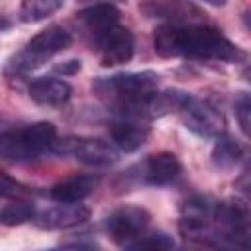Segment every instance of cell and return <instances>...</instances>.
Segmentation results:
<instances>
[{"instance_id": "cell-1", "label": "cell", "mask_w": 251, "mask_h": 251, "mask_svg": "<svg viewBox=\"0 0 251 251\" xmlns=\"http://www.w3.org/2000/svg\"><path fill=\"white\" fill-rule=\"evenodd\" d=\"M155 53L163 59L202 63H245L247 53L210 24H161L153 33Z\"/></svg>"}, {"instance_id": "cell-2", "label": "cell", "mask_w": 251, "mask_h": 251, "mask_svg": "<svg viewBox=\"0 0 251 251\" xmlns=\"http://www.w3.org/2000/svg\"><path fill=\"white\" fill-rule=\"evenodd\" d=\"M92 90L98 98L108 102L118 116L149 122L147 104L159 90V75L155 71H135L98 76L92 82Z\"/></svg>"}, {"instance_id": "cell-3", "label": "cell", "mask_w": 251, "mask_h": 251, "mask_svg": "<svg viewBox=\"0 0 251 251\" xmlns=\"http://www.w3.org/2000/svg\"><path fill=\"white\" fill-rule=\"evenodd\" d=\"M57 139V127L51 122H33L22 127L0 131V159L12 163H29L45 153Z\"/></svg>"}, {"instance_id": "cell-4", "label": "cell", "mask_w": 251, "mask_h": 251, "mask_svg": "<svg viewBox=\"0 0 251 251\" xmlns=\"http://www.w3.org/2000/svg\"><path fill=\"white\" fill-rule=\"evenodd\" d=\"M73 43L71 33L63 27V25H47L45 29L37 31L22 51H18L10 61H8V75L12 76H20L25 75L37 67H41L45 61H49L51 57L63 53L65 49H69Z\"/></svg>"}, {"instance_id": "cell-5", "label": "cell", "mask_w": 251, "mask_h": 251, "mask_svg": "<svg viewBox=\"0 0 251 251\" xmlns=\"http://www.w3.org/2000/svg\"><path fill=\"white\" fill-rule=\"evenodd\" d=\"M182 175L180 159L171 151H159L124 171V186H171Z\"/></svg>"}, {"instance_id": "cell-6", "label": "cell", "mask_w": 251, "mask_h": 251, "mask_svg": "<svg viewBox=\"0 0 251 251\" xmlns=\"http://www.w3.org/2000/svg\"><path fill=\"white\" fill-rule=\"evenodd\" d=\"M51 153L71 155L90 167H108L120 159V151L110 141H104L100 137H57L51 147Z\"/></svg>"}, {"instance_id": "cell-7", "label": "cell", "mask_w": 251, "mask_h": 251, "mask_svg": "<svg viewBox=\"0 0 251 251\" xmlns=\"http://www.w3.org/2000/svg\"><path fill=\"white\" fill-rule=\"evenodd\" d=\"M216 200L204 194H192L186 198L180 206V231L184 237H190L192 241L206 243V237L210 235L214 214H216Z\"/></svg>"}, {"instance_id": "cell-8", "label": "cell", "mask_w": 251, "mask_h": 251, "mask_svg": "<svg viewBox=\"0 0 251 251\" xmlns=\"http://www.w3.org/2000/svg\"><path fill=\"white\" fill-rule=\"evenodd\" d=\"M180 118L184 127L202 139H216L218 135L226 133L224 114L208 100L190 96L186 106L180 110Z\"/></svg>"}, {"instance_id": "cell-9", "label": "cell", "mask_w": 251, "mask_h": 251, "mask_svg": "<svg viewBox=\"0 0 251 251\" xmlns=\"http://www.w3.org/2000/svg\"><path fill=\"white\" fill-rule=\"evenodd\" d=\"M149 224H151V214L145 208L127 204V206L116 208L106 216L104 229L114 243L126 245L135 237H139L143 231H147Z\"/></svg>"}, {"instance_id": "cell-10", "label": "cell", "mask_w": 251, "mask_h": 251, "mask_svg": "<svg viewBox=\"0 0 251 251\" xmlns=\"http://www.w3.org/2000/svg\"><path fill=\"white\" fill-rule=\"evenodd\" d=\"M92 45L100 55V61L104 67H116L129 63L135 53V35L124 27L122 24H116L98 35L92 37Z\"/></svg>"}, {"instance_id": "cell-11", "label": "cell", "mask_w": 251, "mask_h": 251, "mask_svg": "<svg viewBox=\"0 0 251 251\" xmlns=\"http://www.w3.org/2000/svg\"><path fill=\"white\" fill-rule=\"evenodd\" d=\"M108 133H110V143L118 151L133 153L147 143V139L151 135V127H149V122H145V120L118 116L110 124Z\"/></svg>"}, {"instance_id": "cell-12", "label": "cell", "mask_w": 251, "mask_h": 251, "mask_svg": "<svg viewBox=\"0 0 251 251\" xmlns=\"http://www.w3.org/2000/svg\"><path fill=\"white\" fill-rule=\"evenodd\" d=\"M90 210L84 204H55L35 214L33 224L41 229H71L84 224Z\"/></svg>"}, {"instance_id": "cell-13", "label": "cell", "mask_w": 251, "mask_h": 251, "mask_svg": "<svg viewBox=\"0 0 251 251\" xmlns=\"http://www.w3.org/2000/svg\"><path fill=\"white\" fill-rule=\"evenodd\" d=\"M100 184L98 175H73L49 188V198L57 204H80Z\"/></svg>"}, {"instance_id": "cell-14", "label": "cell", "mask_w": 251, "mask_h": 251, "mask_svg": "<svg viewBox=\"0 0 251 251\" xmlns=\"http://www.w3.org/2000/svg\"><path fill=\"white\" fill-rule=\"evenodd\" d=\"M139 10L147 18L165 20V24H196L202 20V12L192 2H143Z\"/></svg>"}, {"instance_id": "cell-15", "label": "cell", "mask_w": 251, "mask_h": 251, "mask_svg": "<svg viewBox=\"0 0 251 251\" xmlns=\"http://www.w3.org/2000/svg\"><path fill=\"white\" fill-rule=\"evenodd\" d=\"M29 98L39 104V106H49V108H57L69 102L73 88L69 82H65L63 78L57 76H39L35 80L29 82L27 86Z\"/></svg>"}, {"instance_id": "cell-16", "label": "cell", "mask_w": 251, "mask_h": 251, "mask_svg": "<svg viewBox=\"0 0 251 251\" xmlns=\"http://www.w3.org/2000/svg\"><path fill=\"white\" fill-rule=\"evenodd\" d=\"M120 16H122V12L118 10V6L104 4V2L90 4V6H86V8H82L78 12V20L84 24V27L90 33V37H94L100 31L120 24Z\"/></svg>"}, {"instance_id": "cell-17", "label": "cell", "mask_w": 251, "mask_h": 251, "mask_svg": "<svg viewBox=\"0 0 251 251\" xmlns=\"http://www.w3.org/2000/svg\"><path fill=\"white\" fill-rule=\"evenodd\" d=\"M245 157V149L243 145L233 137L229 135L227 131L218 135L214 139V147H212V163L218 167V169H224V171H229V169H235Z\"/></svg>"}, {"instance_id": "cell-18", "label": "cell", "mask_w": 251, "mask_h": 251, "mask_svg": "<svg viewBox=\"0 0 251 251\" xmlns=\"http://www.w3.org/2000/svg\"><path fill=\"white\" fill-rule=\"evenodd\" d=\"M192 94L184 92V90H178V88H167V90H157L149 104H147V118L153 120V118H161V116H167V114H173V112H178L186 106V102L190 100Z\"/></svg>"}, {"instance_id": "cell-19", "label": "cell", "mask_w": 251, "mask_h": 251, "mask_svg": "<svg viewBox=\"0 0 251 251\" xmlns=\"http://www.w3.org/2000/svg\"><path fill=\"white\" fill-rule=\"evenodd\" d=\"M35 214H37L35 204L18 198V200H12L0 208V224L6 227H16V226H22L25 222H33Z\"/></svg>"}, {"instance_id": "cell-20", "label": "cell", "mask_w": 251, "mask_h": 251, "mask_svg": "<svg viewBox=\"0 0 251 251\" xmlns=\"http://www.w3.org/2000/svg\"><path fill=\"white\" fill-rule=\"evenodd\" d=\"M122 247L124 251H175V241L165 231H143Z\"/></svg>"}, {"instance_id": "cell-21", "label": "cell", "mask_w": 251, "mask_h": 251, "mask_svg": "<svg viewBox=\"0 0 251 251\" xmlns=\"http://www.w3.org/2000/svg\"><path fill=\"white\" fill-rule=\"evenodd\" d=\"M63 6L61 0H25L20 4V20L24 24H35L53 16Z\"/></svg>"}, {"instance_id": "cell-22", "label": "cell", "mask_w": 251, "mask_h": 251, "mask_svg": "<svg viewBox=\"0 0 251 251\" xmlns=\"http://www.w3.org/2000/svg\"><path fill=\"white\" fill-rule=\"evenodd\" d=\"M233 114L239 124V129L243 135H249V124H251V100L247 92H237L233 100Z\"/></svg>"}, {"instance_id": "cell-23", "label": "cell", "mask_w": 251, "mask_h": 251, "mask_svg": "<svg viewBox=\"0 0 251 251\" xmlns=\"http://www.w3.org/2000/svg\"><path fill=\"white\" fill-rule=\"evenodd\" d=\"M29 194L27 186H24L22 182H18L14 176H10L6 171L0 169V196H6V198H22Z\"/></svg>"}, {"instance_id": "cell-24", "label": "cell", "mask_w": 251, "mask_h": 251, "mask_svg": "<svg viewBox=\"0 0 251 251\" xmlns=\"http://www.w3.org/2000/svg\"><path fill=\"white\" fill-rule=\"evenodd\" d=\"M80 61L78 59H69V61H63V63H59V65H55L53 67V71L57 73V75H61V76H71V75H76L78 71H80Z\"/></svg>"}, {"instance_id": "cell-25", "label": "cell", "mask_w": 251, "mask_h": 251, "mask_svg": "<svg viewBox=\"0 0 251 251\" xmlns=\"http://www.w3.org/2000/svg\"><path fill=\"white\" fill-rule=\"evenodd\" d=\"M59 251H98V249L94 245H88V243H67Z\"/></svg>"}, {"instance_id": "cell-26", "label": "cell", "mask_w": 251, "mask_h": 251, "mask_svg": "<svg viewBox=\"0 0 251 251\" xmlns=\"http://www.w3.org/2000/svg\"><path fill=\"white\" fill-rule=\"evenodd\" d=\"M10 27H12V20L6 18V16H0V33H4V31L10 29Z\"/></svg>"}, {"instance_id": "cell-27", "label": "cell", "mask_w": 251, "mask_h": 251, "mask_svg": "<svg viewBox=\"0 0 251 251\" xmlns=\"http://www.w3.org/2000/svg\"><path fill=\"white\" fill-rule=\"evenodd\" d=\"M43 251H59V249H43Z\"/></svg>"}]
</instances>
